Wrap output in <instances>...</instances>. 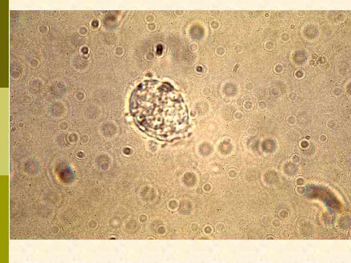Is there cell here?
Returning <instances> with one entry per match:
<instances>
[{
    "label": "cell",
    "mask_w": 351,
    "mask_h": 263,
    "mask_svg": "<svg viewBox=\"0 0 351 263\" xmlns=\"http://www.w3.org/2000/svg\"><path fill=\"white\" fill-rule=\"evenodd\" d=\"M130 110L139 127L156 137L179 132L187 111L182 98L172 87L157 80H146L132 92Z\"/></svg>",
    "instance_id": "6da1fadb"
}]
</instances>
